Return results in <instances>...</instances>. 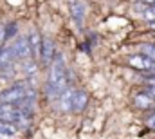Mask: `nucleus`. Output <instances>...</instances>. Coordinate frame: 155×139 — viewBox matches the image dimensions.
<instances>
[{
  "mask_svg": "<svg viewBox=\"0 0 155 139\" xmlns=\"http://www.w3.org/2000/svg\"><path fill=\"white\" fill-rule=\"evenodd\" d=\"M67 89V67L60 54L54 56L51 62V72L47 81V94L51 98H60V94Z\"/></svg>",
  "mask_w": 155,
  "mask_h": 139,
  "instance_id": "f257e3e1",
  "label": "nucleus"
},
{
  "mask_svg": "<svg viewBox=\"0 0 155 139\" xmlns=\"http://www.w3.org/2000/svg\"><path fill=\"white\" fill-rule=\"evenodd\" d=\"M0 121L11 123V125H25L29 121V114H25L18 105L0 103Z\"/></svg>",
  "mask_w": 155,
  "mask_h": 139,
  "instance_id": "f03ea898",
  "label": "nucleus"
},
{
  "mask_svg": "<svg viewBox=\"0 0 155 139\" xmlns=\"http://www.w3.org/2000/svg\"><path fill=\"white\" fill-rule=\"evenodd\" d=\"M128 65L134 67V69H137V70H143L146 74L155 69V62L150 60L148 56H144V54H134V56H130L128 58Z\"/></svg>",
  "mask_w": 155,
  "mask_h": 139,
  "instance_id": "7ed1b4c3",
  "label": "nucleus"
},
{
  "mask_svg": "<svg viewBox=\"0 0 155 139\" xmlns=\"http://www.w3.org/2000/svg\"><path fill=\"white\" fill-rule=\"evenodd\" d=\"M56 56V45L51 38H41V49H40V58L43 65H51V62Z\"/></svg>",
  "mask_w": 155,
  "mask_h": 139,
  "instance_id": "20e7f679",
  "label": "nucleus"
},
{
  "mask_svg": "<svg viewBox=\"0 0 155 139\" xmlns=\"http://www.w3.org/2000/svg\"><path fill=\"white\" fill-rule=\"evenodd\" d=\"M16 60H25L27 56H31V49H29V42H27V36H18L15 40V43L11 45Z\"/></svg>",
  "mask_w": 155,
  "mask_h": 139,
  "instance_id": "39448f33",
  "label": "nucleus"
},
{
  "mask_svg": "<svg viewBox=\"0 0 155 139\" xmlns=\"http://www.w3.org/2000/svg\"><path fill=\"white\" fill-rule=\"evenodd\" d=\"M88 103V94L85 90H74L72 96V112H83Z\"/></svg>",
  "mask_w": 155,
  "mask_h": 139,
  "instance_id": "423d86ee",
  "label": "nucleus"
},
{
  "mask_svg": "<svg viewBox=\"0 0 155 139\" xmlns=\"http://www.w3.org/2000/svg\"><path fill=\"white\" fill-rule=\"evenodd\" d=\"M15 60H16V56H15V53H13L11 47L2 49V53H0V69L13 67V62H15Z\"/></svg>",
  "mask_w": 155,
  "mask_h": 139,
  "instance_id": "0eeeda50",
  "label": "nucleus"
},
{
  "mask_svg": "<svg viewBox=\"0 0 155 139\" xmlns=\"http://www.w3.org/2000/svg\"><path fill=\"white\" fill-rule=\"evenodd\" d=\"M72 96H74V90H69V89H65L60 94V107H61V110H65V112L72 110Z\"/></svg>",
  "mask_w": 155,
  "mask_h": 139,
  "instance_id": "6e6552de",
  "label": "nucleus"
},
{
  "mask_svg": "<svg viewBox=\"0 0 155 139\" xmlns=\"http://www.w3.org/2000/svg\"><path fill=\"white\" fill-rule=\"evenodd\" d=\"M27 42H29V49H31V54L33 56H40V49H41V36L38 33H31L27 36Z\"/></svg>",
  "mask_w": 155,
  "mask_h": 139,
  "instance_id": "1a4fd4ad",
  "label": "nucleus"
},
{
  "mask_svg": "<svg viewBox=\"0 0 155 139\" xmlns=\"http://www.w3.org/2000/svg\"><path fill=\"white\" fill-rule=\"evenodd\" d=\"M134 101H135V107H137V108H143V110H146V108H152V107L155 105V101L150 98V96H148V94H146V92H141V94H137Z\"/></svg>",
  "mask_w": 155,
  "mask_h": 139,
  "instance_id": "9d476101",
  "label": "nucleus"
},
{
  "mask_svg": "<svg viewBox=\"0 0 155 139\" xmlns=\"http://www.w3.org/2000/svg\"><path fill=\"white\" fill-rule=\"evenodd\" d=\"M71 13H72V16L76 18V22H81V20H83V15H85V7H83L79 2H74L72 7H71Z\"/></svg>",
  "mask_w": 155,
  "mask_h": 139,
  "instance_id": "9b49d317",
  "label": "nucleus"
},
{
  "mask_svg": "<svg viewBox=\"0 0 155 139\" xmlns=\"http://www.w3.org/2000/svg\"><path fill=\"white\" fill-rule=\"evenodd\" d=\"M141 54H144V56H148L150 60H153L155 62V43H143L141 45Z\"/></svg>",
  "mask_w": 155,
  "mask_h": 139,
  "instance_id": "f8f14e48",
  "label": "nucleus"
},
{
  "mask_svg": "<svg viewBox=\"0 0 155 139\" xmlns=\"http://www.w3.org/2000/svg\"><path fill=\"white\" fill-rule=\"evenodd\" d=\"M0 132H4V134H7V136H13V137H15V134H16V127H15V125H11V123L0 121Z\"/></svg>",
  "mask_w": 155,
  "mask_h": 139,
  "instance_id": "ddd939ff",
  "label": "nucleus"
},
{
  "mask_svg": "<svg viewBox=\"0 0 155 139\" xmlns=\"http://www.w3.org/2000/svg\"><path fill=\"white\" fill-rule=\"evenodd\" d=\"M143 16H144V20H148V22H155V5H148V7L143 11Z\"/></svg>",
  "mask_w": 155,
  "mask_h": 139,
  "instance_id": "4468645a",
  "label": "nucleus"
},
{
  "mask_svg": "<svg viewBox=\"0 0 155 139\" xmlns=\"http://www.w3.org/2000/svg\"><path fill=\"white\" fill-rule=\"evenodd\" d=\"M16 35V24H7L5 25V40H9V38H13V36Z\"/></svg>",
  "mask_w": 155,
  "mask_h": 139,
  "instance_id": "2eb2a0df",
  "label": "nucleus"
},
{
  "mask_svg": "<svg viewBox=\"0 0 155 139\" xmlns=\"http://www.w3.org/2000/svg\"><path fill=\"white\" fill-rule=\"evenodd\" d=\"M24 70H25L27 74H33V72H36V65H35V62H29V63H25V65H24Z\"/></svg>",
  "mask_w": 155,
  "mask_h": 139,
  "instance_id": "dca6fc26",
  "label": "nucleus"
},
{
  "mask_svg": "<svg viewBox=\"0 0 155 139\" xmlns=\"http://www.w3.org/2000/svg\"><path fill=\"white\" fill-rule=\"evenodd\" d=\"M146 125H148L152 130H155V112L152 114V116H148V117H146Z\"/></svg>",
  "mask_w": 155,
  "mask_h": 139,
  "instance_id": "f3484780",
  "label": "nucleus"
},
{
  "mask_svg": "<svg viewBox=\"0 0 155 139\" xmlns=\"http://www.w3.org/2000/svg\"><path fill=\"white\" fill-rule=\"evenodd\" d=\"M4 42H5V25L0 24V47L4 45Z\"/></svg>",
  "mask_w": 155,
  "mask_h": 139,
  "instance_id": "a211bd4d",
  "label": "nucleus"
},
{
  "mask_svg": "<svg viewBox=\"0 0 155 139\" xmlns=\"http://www.w3.org/2000/svg\"><path fill=\"white\" fill-rule=\"evenodd\" d=\"M144 92H146V94H148V96H150V98H152V100L155 101V87H150V85H146V90H144Z\"/></svg>",
  "mask_w": 155,
  "mask_h": 139,
  "instance_id": "6ab92c4d",
  "label": "nucleus"
},
{
  "mask_svg": "<svg viewBox=\"0 0 155 139\" xmlns=\"http://www.w3.org/2000/svg\"><path fill=\"white\" fill-rule=\"evenodd\" d=\"M144 81H146V85L155 87V76H146V78H144Z\"/></svg>",
  "mask_w": 155,
  "mask_h": 139,
  "instance_id": "aec40b11",
  "label": "nucleus"
},
{
  "mask_svg": "<svg viewBox=\"0 0 155 139\" xmlns=\"http://www.w3.org/2000/svg\"><path fill=\"white\" fill-rule=\"evenodd\" d=\"M144 5H155V0H141Z\"/></svg>",
  "mask_w": 155,
  "mask_h": 139,
  "instance_id": "412c9836",
  "label": "nucleus"
},
{
  "mask_svg": "<svg viewBox=\"0 0 155 139\" xmlns=\"http://www.w3.org/2000/svg\"><path fill=\"white\" fill-rule=\"evenodd\" d=\"M0 139H13V136H7V134H4V132H0Z\"/></svg>",
  "mask_w": 155,
  "mask_h": 139,
  "instance_id": "4be33fe9",
  "label": "nucleus"
},
{
  "mask_svg": "<svg viewBox=\"0 0 155 139\" xmlns=\"http://www.w3.org/2000/svg\"><path fill=\"white\" fill-rule=\"evenodd\" d=\"M148 76H155V69L152 70V72H148Z\"/></svg>",
  "mask_w": 155,
  "mask_h": 139,
  "instance_id": "5701e85b",
  "label": "nucleus"
},
{
  "mask_svg": "<svg viewBox=\"0 0 155 139\" xmlns=\"http://www.w3.org/2000/svg\"><path fill=\"white\" fill-rule=\"evenodd\" d=\"M0 53H2V47H0Z\"/></svg>",
  "mask_w": 155,
  "mask_h": 139,
  "instance_id": "b1692460",
  "label": "nucleus"
}]
</instances>
